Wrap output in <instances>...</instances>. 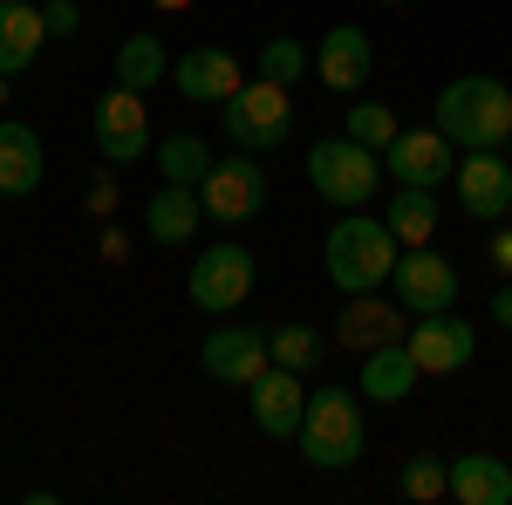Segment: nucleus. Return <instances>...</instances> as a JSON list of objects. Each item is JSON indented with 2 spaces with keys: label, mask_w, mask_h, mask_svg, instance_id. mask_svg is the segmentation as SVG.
Returning a JSON list of instances; mask_svg holds the SVG:
<instances>
[{
  "label": "nucleus",
  "mask_w": 512,
  "mask_h": 505,
  "mask_svg": "<svg viewBox=\"0 0 512 505\" xmlns=\"http://www.w3.org/2000/svg\"><path fill=\"white\" fill-rule=\"evenodd\" d=\"M226 110V137H233V151H280L287 137H294V96H287V82H239L233 96L219 103Z\"/></svg>",
  "instance_id": "5"
},
{
  "label": "nucleus",
  "mask_w": 512,
  "mask_h": 505,
  "mask_svg": "<svg viewBox=\"0 0 512 505\" xmlns=\"http://www.w3.org/2000/svg\"><path fill=\"white\" fill-rule=\"evenodd\" d=\"M198 369L212 376V383H260L267 369H274V335H260V328H212L205 342H198Z\"/></svg>",
  "instance_id": "8"
},
{
  "label": "nucleus",
  "mask_w": 512,
  "mask_h": 505,
  "mask_svg": "<svg viewBox=\"0 0 512 505\" xmlns=\"http://www.w3.org/2000/svg\"><path fill=\"white\" fill-rule=\"evenodd\" d=\"M390 287H396V301H403V314L458 308V267H451L437 246H403V253H396Z\"/></svg>",
  "instance_id": "7"
},
{
  "label": "nucleus",
  "mask_w": 512,
  "mask_h": 505,
  "mask_svg": "<svg viewBox=\"0 0 512 505\" xmlns=\"http://www.w3.org/2000/svg\"><path fill=\"white\" fill-rule=\"evenodd\" d=\"M171 89H178L185 103H226L239 89V62L226 48H185V55L171 62Z\"/></svg>",
  "instance_id": "15"
},
{
  "label": "nucleus",
  "mask_w": 512,
  "mask_h": 505,
  "mask_svg": "<svg viewBox=\"0 0 512 505\" xmlns=\"http://www.w3.org/2000/svg\"><path fill=\"white\" fill-rule=\"evenodd\" d=\"M110 205H117V178H110V171H103V178H96V185H89V212H110Z\"/></svg>",
  "instance_id": "31"
},
{
  "label": "nucleus",
  "mask_w": 512,
  "mask_h": 505,
  "mask_svg": "<svg viewBox=\"0 0 512 505\" xmlns=\"http://www.w3.org/2000/svg\"><path fill=\"white\" fill-rule=\"evenodd\" d=\"M342 342L349 349H383V342H403V301L390 294H349V308H342Z\"/></svg>",
  "instance_id": "20"
},
{
  "label": "nucleus",
  "mask_w": 512,
  "mask_h": 505,
  "mask_svg": "<svg viewBox=\"0 0 512 505\" xmlns=\"http://www.w3.org/2000/svg\"><path fill=\"white\" fill-rule=\"evenodd\" d=\"M253 280H260L253 253H246V246H233V239H212V246L192 260V301L205 314H233L239 301L253 294Z\"/></svg>",
  "instance_id": "6"
},
{
  "label": "nucleus",
  "mask_w": 512,
  "mask_h": 505,
  "mask_svg": "<svg viewBox=\"0 0 512 505\" xmlns=\"http://www.w3.org/2000/svg\"><path fill=\"white\" fill-rule=\"evenodd\" d=\"M383 226L396 233V246H431V233H437V192H431V185H396Z\"/></svg>",
  "instance_id": "23"
},
{
  "label": "nucleus",
  "mask_w": 512,
  "mask_h": 505,
  "mask_svg": "<svg viewBox=\"0 0 512 505\" xmlns=\"http://www.w3.org/2000/svg\"><path fill=\"white\" fill-rule=\"evenodd\" d=\"M158 7H192V0H158Z\"/></svg>",
  "instance_id": "34"
},
{
  "label": "nucleus",
  "mask_w": 512,
  "mask_h": 505,
  "mask_svg": "<svg viewBox=\"0 0 512 505\" xmlns=\"http://www.w3.org/2000/svg\"><path fill=\"white\" fill-rule=\"evenodd\" d=\"M198 219H205L198 185H171V178H164L158 192H151V205H144V233L158 239V246H185V239H198Z\"/></svg>",
  "instance_id": "18"
},
{
  "label": "nucleus",
  "mask_w": 512,
  "mask_h": 505,
  "mask_svg": "<svg viewBox=\"0 0 512 505\" xmlns=\"http://www.w3.org/2000/svg\"><path fill=\"white\" fill-rule=\"evenodd\" d=\"M403 342H410V355H417V369H424V376H458V369L478 355V335H472V321H465L458 308L417 314V328H410Z\"/></svg>",
  "instance_id": "11"
},
{
  "label": "nucleus",
  "mask_w": 512,
  "mask_h": 505,
  "mask_svg": "<svg viewBox=\"0 0 512 505\" xmlns=\"http://www.w3.org/2000/svg\"><path fill=\"white\" fill-rule=\"evenodd\" d=\"M198 198H205V212H212V219H226V226L253 219V212L267 205V171H260V157L233 151L226 164H212V171H205V185H198Z\"/></svg>",
  "instance_id": "10"
},
{
  "label": "nucleus",
  "mask_w": 512,
  "mask_h": 505,
  "mask_svg": "<svg viewBox=\"0 0 512 505\" xmlns=\"http://www.w3.org/2000/svg\"><path fill=\"white\" fill-rule=\"evenodd\" d=\"M246 396H253V424L267 430V437H294L301 430V410H308V389H301V376L294 369H267L260 383H246Z\"/></svg>",
  "instance_id": "16"
},
{
  "label": "nucleus",
  "mask_w": 512,
  "mask_h": 505,
  "mask_svg": "<svg viewBox=\"0 0 512 505\" xmlns=\"http://www.w3.org/2000/svg\"><path fill=\"white\" fill-rule=\"evenodd\" d=\"M260 76L267 82H294V76H308V48L294 35H274L267 48H260Z\"/></svg>",
  "instance_id": "28"
},
{
  "label": "nucleus",
  "mask_w": 512,
  "mask_h": 505,
  "mask_svg": "<svg viewBox=\"0 0 512 505\" xmlns=\"http://www.w3.org/2000/svg\"><path fill=\"white\" fill-rule=\"evenodd\" d=\"M117 82L123 89H158V82H171V55H164L158 35H130L117 48Z\"/></svg>",
  "instance_id": "24"
},
{
  "label": "nucleus",
  "mask_w": 512,
  "mask_h": 505,
  "mask_svg": "<svg viewBox=\"0 0 512 505\" xmlns=\"http://www.w3.org/2000/svg\"><path fill=\"white\" fill-rule=\"evenodd\" d=\"M89 130H96V151H103V164H137V157L151 151V117H144V89H110L103 103H96V117H89Z\"/></svg>",
  "instance_id": "9"
},
{
  "label": "nucleus",
  "mask_w": 512,
  "mask_h": 505,
  "mask_svg": "<svg viewBox=\"0 0 512 505\" xmlns=\"http://www.w3.org/2000/svg\"><path fill=\"white\" fill-rule=\"evenodd\" d=\"M376 7H403V0H376Z\"/></svg>",
  "instance_id": "35"
},
{
  "label": "nucleus",
  "mask_w": 512,
  "mask_h": 505,
  "mask_svg": "<svg viewBox=\"0 0 512 505\" xmlns=\"http://www.w3.org/2000/svg\"><path fill=\"white\" fill-rule=\"evenodd\" d=\"M417 355H410V342H383V349L362 355V376H355V389L369 396V403H403L410 389H417Z\"/></svg>",
  "instance_id": "21"
},
{
  "label": "nucleus",
  "mask_w": 512,
  "mask_h": 505,
  "mask_svg": "<svg viewBox=\"0 0 512 505\" xmlns=\"http://www.w3.org/2000/svg\"><path fill=\"white\" fill-rule=\"evenodd\" d=\"M308 185H315L335 212H362L383 192V151L355 144V137H321L308 151Z\"/></svg>",
  "instance_id": "4"
},
{
  "label": "nucleus",
  "mask_w": 512,
  "mask_h": 505,
  "mask_svg": "<svg viewBox=\"0 0 512 505\" xmlns=\"http://www.w3.org/2000/svg\"><path fill=\"white\" fill-rule=\"evenodd\" d=\"M458 212H472L485 226L512 212V164L499 151H472L458 164Z\"/></svg>",
  "instance_id": "13"
},
{
  "label": "nucleus",
  "mask_w": 512,
  "mask_h": 505,
  "mask_svg": "<svg viewBox=\"0 0 512 505\" xmlns=\"http://www.w3.org/2000/svg\"><path fill=\"white\" fill-rule=\"evenodd\" d=\"M48 48V21L28 0H0V76L14 82L21 69H35V55Z\"/></svg>",
  "instance_id": "19"
},
{
  "label": "nucleus",
  "mask_w": 512,
  "mask_h": 505,
  "mask_svg": "<svg viewBox=\"0 0 512 505\" xmlns=\"http://www.w3.org/2000/svg\"><path fill=\"white\" fill-rule=\"evenodd\" d=\"M492 321H499V328H512V280L492 294Z\"/></svg>",
  "instance_id": "32"
},
{
  "label": "nucleus",
  "mask_w": 512,
  "mask_h": 505,
  "mask_svg": "<svg viewBox=\"0 0 512 505\" xmlns=\"http://www.w3.org/2000/svg\"><path fill=\"white\" fill-rule=\"evenodd\" d=\"M41 21H48V41H55V35H76V28H82V7H76V0H48V7H41Z\"/></svg>",
  "instance_id": "30"
},
{
  "label": "nucleus",
  "mask_w": 512,
  "mask_h": 505,
  "mask_svg": "<svg viewBox=\"0 0 512 505\" xmlns=\"http://www.w3.org/2000/svg\"><path fill=\"white\" fill-rule=\"evenodd\" d=\"M41 171H48V151L41 137L21 117H0V198H28L41 192Z\"/></svg>",
  "instance_id": "17"
},
{
  "label": "nucleus",
  "mask_w": 512,
  "mask_h": 505,
  "mask_svg": "<svg viewBox=\"0 0 512 505\" xmlns=\"http://www.w3.org/2000/svg\"><path fill=\"white\" fill-rule=\"evenodd\" d=\"M403 499H417V505L451 499V458H437V451H417V458H403Z\"/></svg>",
  "instance_id": "26"
},
{
  "label": "nucleus",
  "mask_w": 512,
  "mask_h": 505,
  "mask_svg": "<svg viewBox=\"0 0 512 505\" xmlns=\"http://www.w3.org/2000/svg\"><path fill=\"white\" fill-rule=\"evenodd\" d=\"M158 171L171 185H205V171H212V151L198 144L192 130H178V137H164L158 144Z\"/></svg>",
  "instance_id": "25"
},
{
  "label": "nucleus",
  "mask_w": 512,
  "mask_h": 505,
  "mask_svg": "<svg viewBox=\"0 0 512 505\" xmlns=\"http://www.w3.org/2000/svg\"><path fill=\"white\" fill-rule=\"evenodd\" d=\"M451 499L458 505H512V465L492 451L451 458Z\"/></svg>",
  "instance_id": "22"
},
{
  "label": "nucleus",
  "mask_w": 512,
  "mask_h": 505,
  "mask_svg": "<svg viewBox=\"0 0 512 505\" xmlns=\"http://www.w3.org/2000/svg\"><path fill=\"white\" fill-rule=\"evenodd\" d=\"M492 267H499V273L512 280V233H499V239H492Z\"/></svg>",
  "instance_id": "33"
},
{
  "label": "nucleus",
  "mask_w": 512,
  "mask_h": 505,
  "mask_svg": "<svg viewBox=\"0 0 512 505\" xmlns=\"http://www.w3.org/2000/svg\"><path fill=\"white\" fill-rule=\"evenodd\" d=\"M396 130L403 123L383 110V103H349V123H342V137H355V144H369V151H390Z\"/></svg>",
  "instance_id": "27"
},
{
  "label": "nucleus",
  "mask_w": 512,
  "mask_h": 505,
  "mask_svg": "<svg viewBox=\"0 0 512 505\" xmlns=\"http://www.w3.org/2000/svg\"><path fill=\"white\" fill-rule=\"evenodd\" d=\"M396 233L383 219H369V212H342L328 239H321V267L335 280V294H376V287H390L396 273Z\"/></svg>",
  "instance_id": "1"
},
{
  "label": "nucleus",
  "mask_w": 512,
  "mask_h": 505,
  "mask_svg": "<svg viewBox=\"0 0 512 505\" xmlns=\"http://www.w3.org/2000/svg\"><path fill=\"white\" fill-rule=\"evenodd\" d=\"M274 362H280V369H294V376H308V369L321 362V335H315V328H280V335H274Z\"/></svg>",
  "instance_id": "29"
},
{
  "label": "nucleus",
  "mask_w": 512,
  "mask_h": 505,
  "mask_svg": "<svg viewBox=\"0 0 512 505\" xmlns=\"http://www.w3.org/2000/svg\"><path fill=\"white\" fill-rule=\"evenodd\" d=\"M369 69H376V48H369V35L355 28V21H335L328 35H321L315 48V76L335 89V96H355L362 82H369Z\"/></svg>",
  "instance_id": "14"
},
{
  "label": "nucleus",
  "mask_w": 512,
  "mask_h": 505,
  "mask_svg": "<svg viewBox=\"0 0 512 505\" xmlns=\"http://www.w3.org/2000/svg\"><path fill=\"white\" fill-rule=\"evenodd\" d=\"M506 144H512V137H506Z\"/></svg>",
  "instance_id": "36"
},
{
  "label": "nucleus",
  "mask_w": 512,
  "mask_h": 505,
  "mask_svg": "<svg viewBox=\"0 0 512 505\" xmlns=\"http://www.w3.org/2000/svg\"><path fill=\"white\" fill-rule=\"evenodd\" d=\"M383 171H390L396 185H451L458 178V151H451V137L444 130H396V144L383 151Z\"/></svg>",
  "instance_id": "12"
},
{
  "label": "nucleus",
  "mask_w": 512,
  "mask_h": 505,
  "mask_svg": "<svg viewBox=\"0 0 512 505\" xmlns=\"http://www.w3.org/2000/svg\"><path fill=\"white\" fill-rule=\"evenodd\" d=\"M437 130L465 151H499L512 137V89L499 76H458L437 89Z\"/></svg>",
  "instance_id": "2"
},
{
  "label": "nucleus",
  "mask_w": 512,
  "mask_h": 505,
  "mask_svg": "<svg viewBox=\"0 0 512 505\" xmlns=\"http://www.w3.org/2000/svg\"><path fill=\"white\" fill-rule=\"evenodd\" d=\"M301 458L315 471H342L369 451V430H362V403L349 389H315L308 410H301V430H294Z\"/></svg>",
  "instance_id": "3"
}]
</instances>
